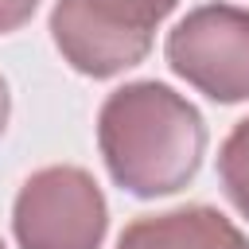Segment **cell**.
<instances>
[{
    "label": "cell",
    "mask_w": 249,
    "mask_h": 249,
    "mask_svg": "<svg viewBox=\"0 0 249 249\" xmlns=\"http://www.w3.org/2000/svg\"><path fill=\"white\" fill-rule=\"evenodd\" d=\"M35 8H39V0H0V35L19 31L35 16Z\"/></svg>",
    "instance_id": "obj_7"
},
{
    "label": "cell",
    "mask_w": 249,
    "mask_h": 249,
    "mask_svg": "<svg viewBox=\"0 0 249 249\" xmlns=\"http://www.w3.org/2000/svg\"><path fill=\"white\" fill-rule=\"evenodd\" d=\"M0 249H4V241H0Z\"/></svg>",
    "instance_id": "obj_9"
},
{
    "label": "cell",
    "mask_w": 249,
    "mask_h": 249,
    "mask_svg": "<svg viewBox=\"0 0 249 249\" xmlns=\"http://www.w3.org/2000/svg\"><path fill=\"white\" fill-rule=\"evenodd\" d=\"M167 66L210 101L249 97V8L202 4L167 35Z\"/></svg>",
    "instance_id": "obj_4"
},
{
    "label": "cell",
    "mask_w": 249,
    "mask_h": 249,
    "mask_svg": "<svg viewBox=\"0 0 249 249\" xmlns=\"http://www.w3.org/2000/svg\"><path fill=\"white\" fill-rule=\"evenodd\" d=\"M8 109H12V97H8V82L0 78V136H4V124H8Z\"/></svg>",
    "instance_id": "obj_8"
},
{
    "label": "cell",
    "mask_w": 249,
    "mask_h": 249,
    "mask_svg": "<svg viewBox=\"0 0 249 249\" xmlns=\"http://www.w3.org/2000/svg\"><path fill=\"white\" fill-rule=\"evenodd\" d=\"M12 230L19 249H101L109 206L89 171L54 163L23 179Z\"/></svg>",
    "instance_id": "obj_3"
},
{
    "label": "cell",
    "mask_w": 249,
    "mask_h": 249,
    "mask_svg": "<svg viewBox=\"0 0 249 249\" xmlns=\"http://www.w3.org/2000/svg\"><path fill=\"white\" fill-rule=\"evenodd\" d=\"M218 179L226 198L249 218V117L233 124V132L222 140L218 152Z\"/></svg>",
    "instance_id": "obj_6"
},
{
    "label": "cell",
    "mask_w": 249,
    "mask_h": 249,
    "mask_svg": "<svg viewBox=\"0 0 249 249\" xmlns=\"http://www.w3.org/2000/svg\"><path fill=\"white\" fill-rule=\"evenodd\" d=\"M117 249H249V237L214 206H175L124 226Z\"/></svg>",
    "instance_id": "obj_5"
},
{
    "label": "cell",
    "mask_w": 249,
    "mask_h": 249,
    "mask_svg": "<svg viewBox=\"0 0 249 249\" xmlns=\"http://www.w3.org/2000/svg\"><path fill=\"white\" fill-rule=\"evenodd\" d=\"M179 0H54L51 35L62 58L89 78H113L148 58L156 27Z\"/></svg>",
    "instance_id": "obj_2"
},
{
    "label": "cell",
    "mask_w": 249,
    "mask_h": 249,
    "mask_svg": "<svg viewBox=\"0 0 249 249\" xmlns=\"http://www.w3.org/2000/svg\"><path fill=\"white\" fill-rule=\"evenodd\" d=\"M97 144L117 187L136 198L183 191L206 152L198 109L163 82H128L97 113Z\"/></svg>",
    "instance_id": "obj_1"
}]
</instances>
